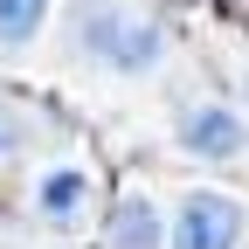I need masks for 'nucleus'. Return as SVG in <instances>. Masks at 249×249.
<instances>
[{
	"label": "nucleus",
	"mask_w": 249,
	"mask_h": 249,
	"mask_svg": "<svg viewBox=\"0 0 249 249\" xmlns=\"http://www.w3.org/2000/svg\"><path fill=\"white\" fill-rule=\"evenodd\" d=\"M180 145L194 152V160H235V152L249 145V124L229 104H194L180 118Z\"/></svg>",
	"instance_id": "3"
},
{
	"label": "nucleus",
	"mask_w": 249,
	"mask_h": 249,
	"mask_svg": "<svg viewBox=\"0 0 249 249\" xmlns=\"http://www.w3.org/2000/svg\"><path fill=\"white\" fill-rule=\"evenodd\" d=\"M21 139H28V118H21L7 97H0V166H7L14 152H21Z\"/></svg>",
	"instance_id": "7"
},
{
	"label": "nucleus",
	"mask_w": 249,
	"mask_h": 249,
	"mask_svg": "<svg viewBox=\"0 0 249 249\" xmlns=\"http://www.w3.org/2000/svg\"><path fill=\"white\" fill-rule=\"evenodd\" d=\"M49 21V0H0V49H28Z\"/></svg>",
	"instance_id": "6"
},
{
	"label": "nucleus",
	"mask_w": 249,
	"mask_h": 249,
	"mask_svg": "<svg viewBox=\"0 0 249 249\" xmlns=\"http://www.w3.org/2000/svg\"><path fill=\"white\" fill-rule=\"evenodd\" d=\"M83 28V49L97 55V62H111V70H145V62H160V49H166V35L152 28L145 14H124V7H83L76 14Z\"/></svg>",
	"instance_id": "1"
},
{
	"label": "nucleus",
	"mask_w": 249,
	"mask_h": 249,
	"mask_svg": "<svg viewBox=\"0 0 249 249\" xmlns=\"http://www.w3.org/2000/svg\"><path fill=\"white\" fill-rule=\"evenodd\" d=\"M83 208H90V173H83V166L42 173V187H35V214H42V222L70 229V222H83Z\"/></svg>",
	"instance_id": "5"
},
{
	"label": "nucleus",
	"mask_w": 249,
	"mask_h": 249,
	"mask_svg": "<svg viewBox=\"0 0 249 249\" xmlns=\"http://www.w3.org/2000/svg\"><path fill=\"white\" fill-rule=\"evenodd\" d=\"M104 249H166V222H160V208H152V194H124L111 208Z\"/></svg>",
	"instance_id": "4"
},
{
	"label": "nucleus",
	"mask_w": 249,
	"mask_h": 249,
	"mask_svg": "<svg viewBox=\"0 0 249 249\" xmlns=\"http://www.w3.org/2000/svg\"><path fill=\"white\" fill-rule=\"evenodd\" d=\"M235 242H242V208L229 194H187L166 229V249H235Z\"/></svg>",
	"instance_id": "2"
}]
</instances>
